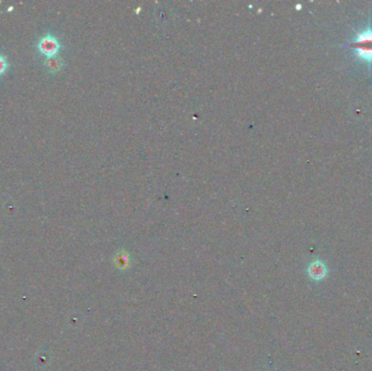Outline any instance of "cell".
Listing matches in <instances>:
<instances>
[{
  "label": "cell",
  "mask_w": 372,
  "mask_h": 371,
  "mask_svg": "<svg viewBox=\"0 0 372 371\" xmlns=\"http://www.w3.org/2000/svg\"><path fill=\"white\" fill-rule=\"evenodd\" d=\"M45 65H46V69L49 72H58L62 67V60L61 58L57 57V56L48 57L46 61H45Z\"/></svg>",
  "instance_id": "cell-4"
},
{
  "label": "cell",
  "mask_w": 372,
  "mask_h": 371,
  "mask_svg": "<svg viewBox=\"0 0 372 371\" xmlns=\"http://www.w3.org/2000/svg\"><path fill=\"white\" fill-rule=\"evenodd\" d=\"M347 46L354 50L357 59L372 64V27L369 25L365 31L355 33V37L348 42Z\"/></svg>",
  "instance_id": "cell-1"
},
{
  "label": "cell",
  "mask_w": 372,
  "mask_h": 371,
  "mask_svg": "<svg viewBox=\"0 0 372 371\" xmlns=\"http://www.w3.org/2000/svg\"><path fill=\"white\" fill-rule=\"evenodd\" d=\"M307 272L311 280L322 281L328 275V267L321 259H315L312 262H310Z\"/></svg>",
  "instance_id": "cell-3"
},
{
  "label": "cell",
  "mask_w": 372,
  "mask_h": 371,
  "mask_svg": "<svg viewBox=\"0 0 372 371\" xmlns=\"http://www.w3.org/2000/svg\"><path fill=\"white\" fill-rule=\"evenodd\" d=\"M116 263L118 265V267H120V268H125V267L128 266V263H129V258H128V256L125 254V252L122 251V252H120L119 255L117 256Z\"/></svg>",
  "instance_id": "cell-5"
},
{
  "label": "cell",
  "mask_w": 372,
  "mask_h": 371,
  "mask_svg": "<svg viewBox=\"0 0 372 371\" xmlns=\"http://www.w3.org/2000/svg\"><path fill=\"white\" fill-rule=\"evenodd\" d=\"M8 62L2 55H0V75H2L3 73L7 71Z\"/></svg>",
  "instance_id": "cell-6"
},
{
  "label": "cell",
  "mask_w": 372,
  "mask_h": 371,
  "mask_svg": "<svg viewBox=\"0 0 372 371\" xmlns=\"http://www.w3.org/2000/svg\"><path fill=\"white\" fill-rule=\"evenodd\" d=\"M37 48L43 55L48 57H54L58 54L60 49V43L58 39L53 35H45L43 36L37 44Z\"/></svg>",
  "instance_id": "cell-2"
}]
</instances>
